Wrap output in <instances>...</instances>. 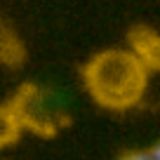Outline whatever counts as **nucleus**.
Here are the masks:
<instances>
[{
	"mask_svg": "<svg viewBox=\"0 0 160 160\" xmlns=\"http://www.w3.org/2000/svg\"><path fill=\"white\" fill-rule=\"evenodd\" d=\"M21 122L10 104H0V148L17 144L21 137Z\"/></svg>",
	"mask_w": 160,
	"mask_h": 160,
	"instance_id": "39448f33",
	"label": "nucleus"
},
{
	"mask_svg": "<svg viewBox=\"0 0 160 160\" xmlns=\"http://www.w3.org/2000/svg\"><path fill=\"white\" fill-rule=\"evenodd\" d=\"M26 50L21 45V40L14 35V31L7 28L5 24H0V64L5 66H21L24 64Z\"/></svg>",
	"mask_w": 160,
	"mask_h": 160,
	"instance_id": "20e7f679",
	"label": "nucleus"
},
{
	"mask_svg": "<svg viewBox=\"0 0 160 160\" xmlns=\"http://www.w3.org/2000/svg\"><path fill=\"white\" fill-rule=\"evenodd\" d=\"M118 160H160V148L151 146V148H141V151H127Z\"/></svg>",
	"mask_w": 160,
	"mask_h": 160,
	"instance_id": "423d86ee",
	"label": "nucleus"
},
{
	"mask_svg": "<svg viewBox=\"0 0 160 160\" xmlns=\"http://www.w3.org/2000/svg\"><path fill=\"white\" fill-rule=\"evenodd\" d=\"M148 71L127 50H104L82 66V82L94 104L108 111H127L141 101Z\"/></svg>",
	"mask_w": 160,
	"mask_h": 160,
	"instance_id": "f257e3e1",
	"label": "nucleus"
},
{
	"mask_svg": "<svg viewBox=\"0 0 160 160\" xmlns=\"http://www.w3.org/2000/svg\"><path fill=\"white\" fill-rule=\"evenodd\" d=\"M12 106V111L17 113L21 122V130H31L35 134L52 137L57 132V118L52 113V108L47 106L45 94L38 90L35 85H24L14 94V99L7 101Z\"/></svg>",
	"mask_w": 160,
	"mask_h": 160,
	"instance_id": "f03ea898",
	"label": "nucleus"
},
{
	"mask_svg": "<svg viewBox=\"0 0 160 160\" xmlns=\"http://www.w3.org/2000/svg\"><path fill=\"white\" fill-rule=\"evenodd\" d=\"M127 42H130V54L144 64L148 73H155L160 68V35L155 28L146 24H137L127 31Z\"/></svg>",
	"mask_w": 160,
	"mask_h": 160,
	"instance_id": "7ed1b4c3",
	"label": "nucleus"
}]
</instances>
